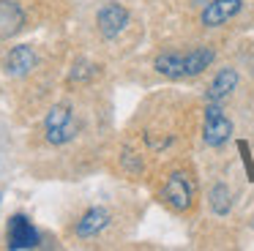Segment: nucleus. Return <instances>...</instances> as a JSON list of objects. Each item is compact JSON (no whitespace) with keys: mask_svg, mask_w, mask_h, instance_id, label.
<instances>
[{"mask_svg":"<svg viewBox=\"0 0 254 251\" xmlns=\"http://www.w3.org/2000/svg\"><path fill=\"white\" fill-rule=\"evenodd\" d=\"M235 85H238V71L235 68H221L219 74L213 76L210 87H208V101L221 104L232 90H235Z\"/></svg>","mask_w":254,"mask_h":251,"instance_id":"9d476101","label":"nucleus"},{"mask_svg":"<svg viewBox=\"0 0 254 251\" xmlns=\"http://www.w3.org/2000/svg\"><path fill=\"white\" fill-rule=\"evenodd\" d=\"M25 25V11L14 0H0V41L11 38Z\"/></svg>","mask_w":254,"mask_h":251,"instance_id":"0eeeda50","label":"nucleus"},{"mask_svg":"<svg viewBox=\"0 0 254 251\" xmlns=\"http://www.w3.org/2000/svg\"><path fill=\"white\" fill-rule=\"evenodd\" d=\"M44 128H47V139L52 142V145H66V142H71L74 136H77V118H74V112L66 107V104H58V107L50 109V115H47L44 120Z\"/></svg>","mask_w":254,"mask_h":251,"instance_id":"f257e3e1","label":"nucleus"},{"mask_svg":"<svg viewBox=\"0 0 254 251\" xmlns=\"http://www.w3.org/2000/svg\"><path fill=\"white\" fill-rule=\"evenodd\" d=\"M216 60V49L213 47H197L189 55H183V76H197L208 68Z\"/></svg>","mask_w":254,"mask_h":251,"instance_id":"9b49d317","label":"nucleus"},{"mask_svg":"<svg viewBox=\"0 0 254 251\" xmlns=\"http://www.w3.org/2000/svg\"><path fill=\"white\" fill-rule=\"evenodd\" d=\"M210 210L219 213V216H227L232 210V196H230V188L227 186H213L210 188Z\"/></svg>","mask_w":254,"mask_h":251,"instance_id":"f8f14e48","label":"nucleus"},{"mask_svg":"<svg viewBox=\"0 0 254 251\" xmlns=\"http://www.w3.org/2000/svg\"><path fill=\"white\" fill-rule=\"evenodd\" d=\"M202 134H205V142H208L210 147H221L232 136L230 118H227V115L221 112V107L213 104V101H210L208 109H205V128H202Z\"/></svg>","mask_w":254,"mask_h":251,"instance_id":"7ed1b4c3","label":"nucleus"},{"mask_svg":"<svg viewBox=\"0 0 254 251\" xmlns=\"http://www.w3.org/2000/svg\"><path fill=\"white\" fill-rule=\"evenodd\" d=\"M41 240L39 229L30 224L28 216H11L8 218V249L14 251H25V249H36Z\"/></svg>","mask_w":254,"mask_h":251,"instance_id":"20e7f679","label":"nucleus"},{"mask_svg":"<svg viewBox=\"0 0 254 251\" xmlns=\"http://www.w3.org/2000/svg\"><path fill=\"white\" fill-rule=\"evenodd\" d=\"M96 22H99V33L104 38H115L118 33L126 30L128 25V11L123 8L121 3H107L99 8V14H96Z\"/></svg>","mask_w":254,"mask_h":251,"instance_id":"39448f33","label":"nucleus"},{"mask_svg":"<svg viewBox=\"0 0 254 251\" xmlns=\"http://www.w3.org/2000/svg\"><path fill=\"white\" fill-rule=\"evenodd\" d=\"M96 65H90V63H77L74 65V71H71V79L77 82V79H88V76H93L96 74Z\"/></svg>","mask_w":254,"mask_h":251,"instance_id":"ddd939ff","label":"nucleus"},{"mask_svg":"<svg viewBox=\"0 0 254 251\" xmlns=\"http://www.w3.org/2000/svg\"><path fill=\"white\" fill-rule=\"evenodd\" d=\"M36 52L33 47H28V44H19V47H14L11 52L6 55V71L11 76H25L30 74V71L36 68Z\"/></svg>","mask_w":254,"mask_h":251,"instance_id":"6e6552de","label":"nucleus"},{"mask_svg":"<svg viewBox=\"0 0 254 251\" xmlns=\"http://www.w3.org/2000/svg\"><path fill=\"white\" fill-rule=\"evenodd\" d=\"M241 8H243L241 0H210L202 8V14H199V22H202L205 27H219V25H224V22H230Z\"/></svg>","mask_w":254,"mask_h":251,"instance_id":"423d86ee","label":"nucleus"},{"mask_svg":"<svg viewBox=\"0 0 254 251\" xmlns=\"http://www.w3.org/2000/svg\"><path fill=\"white\" fill-rule=\"evenodd\" d=\"M164 199L170 202V207L172 210H178V213H183V210H189L191 207V202H194V183H191V178H189L186 172H172L170 178H167V186H164Z\"/></svg>","mask_w":254,"mask_h":251,"instance_id":"f03ea898","label":"nucleus"},{"mask_svg":"<svg viewBox=\"0 0 254 251\" xmlns=\"http://www.w3.org/2000/svg\"><path fill=\"white\" fill-rule=\"evenodd\" d=\"M107 224H110V210H107V207H90V210L77 221L74 232H77L79 238H93V235H99Z\"/></svg>","mask_w":254,"mask_h":251,"instance_id":"1a4fd4ad","label":"nucleus"}]
</instances>
